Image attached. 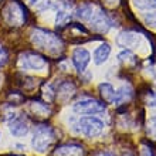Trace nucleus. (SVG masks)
<instances>
[{"label":"nucleus","mask_w":156,"mask_h":156,"mask_svg":"<svg viewBox=\"0 0 156 156\" xmlns=\"http://www.w3.org/2000/svg\"><path fill=\"white\" fill-rule=\"evenodd\" d=\"M30 108H31L33 114L40 115V116H45L50 112V107L44 102H31L30 104Z\"/></svg>","instance_id":"nucleus-19"},{"label":"nucleus","mask_w":156,"mask_h":156,"mask_svg":"<svg viewBox=\"0 0 156 156\" xmlns=\"http://www.w3.org/2000/svg\"><path fill=\"white\" fill-rule=\"evenodd\" d=\"M73 109L82 115H94L105 111V102L94 98H81L73 105Z\"/></svg>","instance_id":"nucleus-6"},{"label":"nucleus","mask_w":156,"mask_h":156,"mask_svg":"<svg viewBox=\"0 0 156 156\" xmlns=\"http://www.w3.org/2000/svg\"><path fill=\"white\" fill-rule=\"evenodd\" d=\"M71 61L74 64L75 70L80 71V73H84L85 68L88 67L91 61V54L87 48H82V47H78L73 51V55H71Z\"/></svg>","instance_id":"nucleus-8"},{"label":"nucleus","mask_w":156,"mask_h":156,"mask_svg":"<svg viewBox=\"0 0 156 156\" xmlns=\"http://www.w3.org/2000/svg\"><path fill=\"white\" fill-rule=\"evenodd\" d=\"M122 156H133V155H132V153L131 152H126V153H123V155Z\"/></svg>","instance_id":"nucleus-28"},{"label":"nucleus","mask_w":156,"mask_h":156,"mask_svg":"<svg viewBox=\"0 0 156 156\" xmlns=\"http://www.w3.org/2000/svg\"><path fill=\"white\" fill-rule=\"evenodd\" d=\"M116 44L125 50H129L139 44V36L135 31H122L116 38Z\"/></svg>","instance_id":"nucleus-11"},{"label":"nucleus","mask_w":156,"mask_h":156,"mask_svg":"<svg viewBox=\"0 0 156 156\" xmlns=\"http://www.w3.org/2000/svg\"><path fill=\"white\" fill-rule=\"evenodd\" d=\"M98 91H99L101 98H102V102L114 104V99H115V88H114L109 82H102V84H99Z\"/></svg>","instance_id":"nucleus-16"},{"label":"nucleus","mask_w":156,"mask_h":156,"mask_svg":"<svg viewBox=\"0 0 156 156\" xmlns=\"http://www.w3.org/2000/svg\"><path fill=\"white\" fill-rule=\"evenodd\" d=\"M140 156H155L152 152V149L148 148V146H142L140 149Z\"/></svg>","instance_id":"nucleus-26"},{"label":"nucleus","mask_w":156,"mask_h":156,"mask_svg":"<svg viewBox=\"0 0 156 156\" xmlns=\"http://www.w3.org/2000/svg\"><path fill=\"white\" fill-rule=\"evenodd\" d=\"M104 122L97 116H82L78 121V128L84 136L87 138H97L104 131Z\"/></svg>","instance_id":"nucleus-5"},{"label":"nucleus","mask_w":156,"mask_h":156,"mask_svg":"<svg viewBox=\"0 0 156 156\" xmlns=\"http://www.w3.org/2000/svg\"><path fill=\"white\" fill-rule=\"evenodd\" d=\"M9 131L14 136H24L29 132V122L23 115H13L9 121Z\"/></svg>","instance_id":"nucleus-9"},{"label":"nucleus","mask_w":156,"mask_h":156,"mask_svg":"<svg viewBox=\"0 0 156 156\" xmlns=\"http://www.w3.org/2000/svg\"><path fill=\"white\" fill-rule=\"evenodd\" d=\"M54 156H84V148L78 144H66L55 148Z\"/></svg>","instance_id":"nucleus-12"},{"label":"nucleus","mask_w":156,"mask_h":156,"mask_svg":"<svg viewBox=\"0 0 156 156\" xmlns=\"http://www.w3.org/2000/svg\"><path fill=\"white\" fill-rule=\"evenodd\" d=\"M97 6H94V4L91 3H84L81 4L80 7L75 10V16H77V19H80L81 21H85V23H88V21L91 20V17L94 16L95 10H97Z\"/></svg>","instance_id":"nucleus-14"},{"label":"nucleus","mask_w":156,"mask_h":156,"mask_svg":"<svg viewBox=\"0 0 156 156\" xmlns=\"http://www.w3.org/2000/svg\"><path fill=\"white\" fill-rule=\"evenodd\" d=\"M136 9H139L142 12H149L156 9V0H132Z\"/></svg>","instance_id":"nucleus-18"},{"label":"nucleus","mask_w":156,"mask_h":156,"mask_svg":"<svg viewBox=\"0 0 156 156\" xmlns=\"http://www.w3.org/2000/svg\"><path fill=\"white\" fill-rule=\"evenodd\" d=\"M146 104L149 107H156V92H151L146 97Z\"/></svg>","instance_id":"nucleus-24"},{"label":"nucleus","mask_w":156,"mask_h":156,"mask_svg":"<svg viewBox=\"0 0 156 156\" xmlns=\"http://www.w3.org/2000/svg\"><path fill=\"white\" fill-rule=\"evenodd\" d=\"M88 24H90V29L92 30V31L99 33V34H105L108 30L114 26L112 24V20L109 19V16L99 7L95 10L94 16L91 17V20L88 21Z\"/></svg>","instance_id":"nucleus-7"},{"label":"nucleus","mask_w":156,"mask_h":156,"mask_svg":"<svg viewBox=\"0 0 156 156\" xmlns=\"http://www.w3.org/2000/svg\"><path fill=\"white\" fill-rule=\"evenodd\" d=\"M4 21L12 27H20L27 21V12L26 7L17 0H10L3 9Z\"/></svg>","instance_id":"nucleus-3"},{"label":"nucleus","mask_w":156,"mask_h":156,"mask_svg":"<svg viewBox=\"0 0 156 156\" xmlns=\"http://www.w3.org/2000/svg\"><path fill=\"white\" fill-rule=\"evenodd\" d=\"M146 133L152 140H156V116L148 119L146 122Z\"/></svg>","instance_id":"nucleus-21"},{"label":"nucleus","mask_w":156,"mask_h":156,"mask_svg":"<svg viewBox=\"0 0 156 156\" xmlns=\"http://www.w3.org/2000/svg\"><path fill=\"white\" fill-rule=\"evenodd\" d=\"M109 54H111V45L108 43H102L94 51V62L97 66H101L109 58Z\"/></svg>","instance_id":"nucleus-15"},{"label":"nucleus","mask_w":156,"mask_h":156,"mask_svg":"<svg viewBox=\"0 0 156 156\" xmlns=\"http://www.w3.org/2000/svg\"><path fill=\"white\" fill-rule=\"evenodd\" d=\"M133 97V90L131 88V85H122L118 91H115V99L114 104L115 105H123L128 104Z\"/></svg>","instance_id":"nucleus-13"},{"label":"nucleus","mask_w":156,"mask_h":156,"mask_svg":"<svg viewBox=\"0 0 156 156\" xmlns=\"http://www.w3.org/2000/svg\"><path fill=\"white\" fill-rule=\"evenodd\" d=\"M31 43L36 45V48L50 55H58L64 50V43L61 38L55 33L44 29H34L31 31Z\"/></svg>","instance_id":"nucleus-1"},{"label":"nucleus","mask_w":156,"mask_h":156,"mask_svg":"<svg viewBox=\"0 0 156 156\" xmlns=\"http://www.w3.org/2000/svg\"><path fill=\"white\" fill-rule=\"evenodd\" d=\"M71 16H73V12H71V4L64 0L60 3V7L57 10V16H55V26L58 29H61L64 26L70 24Z\"/></svg>","instance_id":"nucleus-10"},{"label":"nucleus","mask_w":156,"mask_h":156,"mask_svg":"<svg viewBox=\"0 0 156 156\" xmlns=\"http://www.w3.org/2000/svg\"><path fill=\"white\" fill-rule=\"evenodd\" d=\"M144 21L146 26L156 27V10H149L144 14Z\"/></svg>","instance_id":"nucleus-22"},{"label":"nucleus","mask_w":156,"mask_h":156,"mask_svg":"<svg viewBox=\"0 0 156 156\" xmlns=\"http://www.w3.org/2000/svg\"><path fill=\"white\" fill-rule=\"evenodd\" d=\"M9 61V53L6 48H0V68L4 67Z\"/></svg>","instance_id":"nucleus-23"},{"label":"nucleus","mask_w":156,"mask_h":156,"mask_svg":"<svg viewBox=\"0 0 156 156\" xmlns=\"http://www.w3.org/2000/svg\"><path fill=\"white\" fill-rule=\"evenodd\" d=\"M19 67L24 71H43L45 70V67L48 66V62L43 55L37 53H31V51H26V53L19 55V61H17Z\"/></svg>","instance_id":"nucleus-4"},{"label":"nucleus","mask_w":156,"mask_h":156,"mask_svg":"<svg viewBox=\"0 0 156 156\" xmlns=\"http://www.w3.org/2000/svg\"><path fill=\"white\" fill-rule=\"evenodd\" d=\"M55 140H57V135H55L54 128L48 126V125H38L34 129L31 146L36 152L44 153L55 144Z\"/></svg>","instance_id":"nucleus-2"},{"label":"nucleus","mask_w":156,"mask_h":156,"mask_svg":"<svg viewBox=\"0 0 156 156\" xmlns=\"http://www.w3.org/2000/svg\"><path fill=\"white\" fill-rule=\"evenodd\" d=\"M119 2H121V0H102L104 6H107V7H109V9L116 7L119 4Z\"/></svg>","instance_id":"nucleus-25"},{"label":"nucleus","mask_w":156,"mask_h":156,"mask_svg":"<svg viewBox=\"0 0 156 156\" xmlns=\"http://www.w3.org/2000/svg\"><path fill=\"white\" fill-rule=\"evenodd\" d=\"M99 156H116V153H114V152H111V151H107V152H102Z\"/></svg>","instance_id":"nucleus-27"},{"label":"nucleus","mask_w":156,"mask_h":156,"mask_svg":"<svg viewBox=\"0 0 156 156\" xmlns=\"http://www.w3.org/2000/svg\"><path fill=\"white\" fill-rule=\"evenodd\" d=\"M119 61L121 62H125L126 66H129V64H132V66H135L136 64V57L133 55V53H132L131 50H123V51H121L118 55Z\"/></svg>","instance_id":"nucleus-20"},{"label":"nucleus","mask_w":156,"mask_h":156,"mask_svg":"<svg viewBox=\"0 0 156 156\" xmlns=\"http://www.w3.org/2000/svg\"><path fill=\"white\" fill-rule=\"evenodd\" d=\"M73 92H74V85L70 84V82H64L57 90V97L66 101V99H68L73 95Z\"/></svg>","instance_id":"nucleus-17"}]
</instances>
